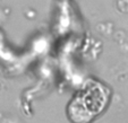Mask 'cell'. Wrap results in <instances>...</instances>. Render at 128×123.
<instances>
[{
  "mask_svg": "<svg viewBox=\"0 0 128 123\" xmlns=\"http://www.w3.org/2000/svg\"><path fill=\"white\" fill-rule=\"evenodd\" d=\"M109 93L102 85L90 81L72 101L68 113L74 122L86 123L103 110Z\"/></svg>",
  "mask_w": 128,
  "mask_h": 123,
  "instance_id": "cell-1",
  "label": "cell"
}]
</instances>
